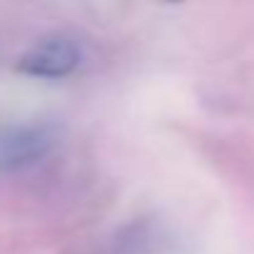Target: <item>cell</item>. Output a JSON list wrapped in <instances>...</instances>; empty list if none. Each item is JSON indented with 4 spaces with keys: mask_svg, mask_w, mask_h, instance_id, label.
Returning <instances> with one entry per match:
<instances>
[{
    "mask_svg": "<svg viewBox=\"0 0 254 254\" xmlns=\"http://www.w3.org/2000/svg\"><path fill=\"white\" fill-rule=\"evenodd\" d=\"M58 142L53 125L0 127V172H23L43 162Z\"/></svg>",
    "mask_w": 254,
    "mask_h": 254,
    "instance_id": "obj_1",
    "label": "cell"
},
{
    "mask_svg": "<svg viewBox=\"0 0 254 254\" xmlns=\"http://www.w3.org/2000/svg\"><path fill=\"white\" fill-rule=\"evenodd\" d=\"M82 60V48L70 35H48L33 45L18 63V70L30 77L58 80L70 75Z\"/></svg>",
    "mask_w": 254,
    "mask_h": 254,
    "instance_id": "obj_2",
    "label": "cell"
}]
</instances>
